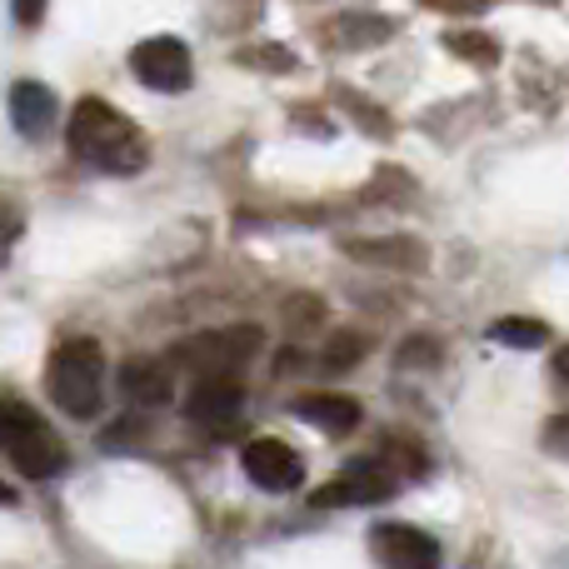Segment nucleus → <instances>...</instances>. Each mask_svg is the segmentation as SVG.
Returning <instances> with one entry per match:
<instances>
[{"mask_svg":"<svg viewBox=\"0 0 569 569\" xmlns=\"http://www.w3.org/2000/svg\"><path fill=\"white\" fill-rule=\"evenodd\" d=\"M46 390L70 420H96L106 400V350L86 335L60 340L46 360Z\"/></svg>","mask_w":569,"mask_h":569,"instance_id":"nucleus-2","label":"nucleus"},{"mask_svg":"<svg viewBox=\"0 0 569 569\" xmlns=\"http://www.w3.org/2000/svg\"><path fill=\"white\" fill-rule=\"evenodd\" d=\"M445 50H455L460 60H470V66H480V70H495L500 66V40L490 36V30H475V26H455V30H445Z\"/></svg>","mask_w":569,"mask_h":569,"instance_id":"nucleus-15","label":"nucleus"},{"mask_svg":"<svg viewBox=\"0 0 569 569\" xmlns=\"http://www.w3.org/2000/svg\"><path fill=\"white\" fill-rule=\"evenodd\" d=\"M370 550L385 569H445V550L435 535L415 530V525L385 520L370 530Z\"/></svg>","mask_w":569,"mask_h":569,"instance_id":"nucleus-7","label":"nucleus"},{"mask_svg":"<svg viewBox=\"0 0 569 569\" xmlns=\"http://www.w3.org/2000/svg\"><path fill=\"white\" fill-rule=\"evenodd\" d=\"M390 495H395L390 470L360 460V465H350L340 480L320 485V490H315V505H320V510H330V505H380V500H390Z\"/></svg>","mask_w":569,"mask_h":569,"instance_id":"nucleus-9","label":"nucleus"},{"mask_svg":"<svg viewBox=\"0 0 569 569\" xmlns=\"http://www.w3.org/2000/svg\"><path fill=\"white\" fill-rule=\"evenodd\" d=\"M320 315L325 310H320V300H315V295H310V300H295L290 305V325H300V320L305 325H320Z\"/></svg>","mask_w":569,"mask_h":569,"instance_id":"nucleus-24","label":"nucleus"},{"mask_svg":"<svg viewBox=\"0 0 569 569\" xmlns=\"http://www.w3.org/2000/svg\"><path fill=\"white\" fill-rule=\"evenodd\" d=\"M240 470H246V480L256 485V490H266V495H290V490H300L305 485L300 450H290V445L276 440V435L246 440V450H240Z\"/></svg>","mask_w":569,"mask_h":569,"instance_id":"nucleus-6","label":"nucleus"},{"mask_svg":"<svg viewBox=\"0 0 569 569\" xmlns=\"http://www.w3.org/2000/svg\"><path fill=\"white\" fill-rule=\"evenodd\" d=\"M555 375H560V380L569 385V345H560V350H555Z\"/></svg>","mask_w":569,"mask_h":569,"instance_id":"nucleus-25","label":"nucleus"},{"mask_svg":"<svg viewBox=\"0 0 569 569\" xmlns=\"http://www.w3.org/2000/svg\"><path fill=\"white\" fill-rule=\"evenodd\" d=\"M56 120H60V100L46 80H16V86H10V126L26 140L50 136Z\"/></svg>","mask_w":569,"mask_h":569,"instance_id":"nucleus-10","label":"nucleus"},{"mask_svg":"<svg viewBox=\"0 0 569 569\" xmlns=\"http://www.w3.org/2000/svg\"><path fill=\"white\" fill-rule=\"evenodd\" d=\"M355 360H360V340H355V335H340V340L330 345V355H325V365H335V370L355 365Z\"/></svg>","mask_w":569,"mask_h":569,"instance_id":"nucleus-23","label":"nucleus"},{"mask_svg":"<svg viewBox=\"0 0 569 569\" xmlns=\"http://www.w3.org/2000/svg\"><path fill=\"white\" fill-rule=\"evenodd\" d=\"M490 335L495 345H505V350H540V345H550V325L545 320H530V315H505V320H490Z\"/></svg>","mask_w":569,"mask_h":569,"instance_id":"nucleus-16","label":"nucleus"},{"mask_svg":"<svg viewBox=\"0 0 569 569\" xmlns=\"http://www.w3.org/2000/svg\"><path fill=\"white\" fill-rule=\"evenodd\" d=\"M240 405H246V385L240 375H200L186 390V415L206 430H220L226 420H236Z\"/></svg>","mask_w":569,"mask_h":569,"instance_id":"nucleus-8","label":"nucleus"},{"mask_svg":"<svg viewBox=\"0 0 569 569\" xmlns=\"http://www.w3.org/2000/svg\"><path fill=\"white\" fill-rule=\"evenodd\" d=\"M120 390H126L130 405H166L176 395V365L170 360H150V355H136V360L120 365Z\"/></svg>","mask_w":569,"mask_h":569,"instance_id":"nucleus-12","label":"nucleus"},{"mask_svg":"<svg viewBox=\"0 0 569 569\" xmlns=\"http://www.w3.org/2000/svg\"><path fill=\"white\" fill-rule=\"evenodd\" d=\"M545 6H555V0H545Z\"/></svg>","mask_w":569,"mask_h":569,"instance_id":"nucleus-26","label":"nucleus"},{"mask_svg":"<svg viewBox=\"0 0 569 569\" xmlns=\"http://www.w3.org/2000/svg\"><path fill=\"white\" fill-rule=\"evenodd\" d=\"M395 36V20L385 16H370V10H345L325 26V40L330 46H345V50H365V46H385Z\"/></svg>","mask_w":569,"mask_h":569,"instance_id":"nucleus-14","label":"nucleus"},{"mask_svg":"<svg viewBox=\"0 0 569 569\" xmlns=\"http://www.w3.org/2000/svg\"><path fill=\"white\" fill-rule=\"evenodd\" d=\"M130 76L146 90H160V96H180L196 80V60H190V46L176 36H150L130 50Z\"/></svg>","mask_w":569,"mask_h":569,"instance_id":"nucleus-5","label":"nucleus"},{"mask_svg":"<svg viewBox=\"0 0 569 569\" xmlns=\"http://www.w3.org/2000/svg\"><path fill=\"white\" fill-rule=\"evenodd\" d=\"M240 66L250 70H276V76H290L295 70V56L284 46H246L240 50Z\"/></svg>","mask_w":569,"mask_h":569,"instance_id":"nucleus-18","label":"nucleus"},{"mask_svg":"<svg viewBox=\"0 0 569 569\" xmlns=\"http://www.w3.org/2000/svg\"><path fill=\"white\" fill-rule=\"evenodd\" d=\"M0 450L26 480H56L66 470V445L56 440V430L46 425V415L30 410L16 395H0Z\"/></svg>","mask_w":569,"mask_h":569,"instance_id":"nucleus-3","label":"nucleus"},{"mask_svg":"<svg viewBox=\"0 0 569 569\" xmlns=\"http://www.w3.org/2000/svg\"><path fill=\"white\" fill-rule=\"evenodd\" d=\"M66 140L70 156L80 166L100 170V176H140L150 160V146L140 136V126L126 116V110L106 106L100 96H80L76 110L66 120Z\"/></svg>","mask_w":569,"mask_h":569,"instance_id":"nucleus-1","label":"nucleus"},{"mask_svg":"<svg viewBox=\"0 0 569 569\" xmlns=\"http://www.w3.org/2000/svg\"><path fill=\"white\" fill-rule=\"evenodd\" d=\"M540 440H545V450H550V455H560V460H569V410H565V415H555V420L545 425Z\"/></svg>","mask_w":569,"mask_h":569,"instance_id":"nucleus-19","label":"nucleus"},{"mask_svg":"<svg viewBox=\"0 0 569 569\" xmlns=\"http://www.w3.org/2000/svg\"><path fill=\"white\" fill-rule=\"evenodd\" d=\"M415 360L435 365V360H440V345H435V340H420V335H415V340H405V350H400V365H415Z\"/></svg>","mask_w":569,"mask_h":569,"instance_id":"nucleus-22","label":"nucleus"},{"mask_svg":"<svg viewBox=\"0 0 569 569\" xmlns=\"http://www.w3.org/2000/svg\"><path fill=\"white\" fill-rule=\"evenodd\" d=\"M46 10H50V0H10V16H16L20 30H36L46 20Z\"/></svg>","mask_w":569,"mask_h":569,"instance_id":"nucleus-20","label":"nucleus"},{"mask_svg":"<svg viewBox=\"0 0 569 569\" xmlns=\"http://www.w3.org/2000/svg\"><path fill=\"white\" fill-rule=\"evenodd\" d=\"M290 415L305 425H315V430H325V435H350L365 410H360V400H350V395L315 390V395H295Z\"/></svg>","mask_w":569,"mask_h":569,"instance_id":"nucleus-11","label":"nucleus"},{"mask_svg":"<svg viewBox=\"0 0 569 569\" xmlns=\"http://www.w3.org/2000/svg\"><path fill=\"white\" fill-rule=\"evenodd\" d=\"M260 350H266L260 325H226V330H200L190 340H180L170 350V365L190 370L196 380L200 375H240Z\"/></svg>","mask_w":569,"mask_h":569,"instance_id":"nucleus-4","label":"nucleus"},{"mask_svg":"<svg viewBox=\"0 0 569 569\" xmlns=\"http://www.w3.org/2000/svg\"><path fill=\"white\" fill-rule=\"evenodd\" d=\"M425 6L440 10V16H485L490 0H425Z\"/></svg>","mask_w":569,"mask_h":569,"instance_id":"nucleus-21","label":"nucleus"},{"mask_svg":"<svg viewBox=\"0 0 569 569\" xmlns=\"http://www.w3.org/2000/svg\"><path fill=\"white\" fill-rule=\"evenodd\" d=\"M345 256L365 260V266H385V270H425L430 250L410 236H375V240H345Z\"/></svg>","mask_w":569,"mask_h":569,"instance_id":"nucleus-13","label":"nucleus"},{"mask_svg":"<svg viewBox=\"0 0 569 569\" xmlns=\"http://www.w3.org/2000/svg\"><path fill=\"white\" fill-rule=\"evenodd\" d=\"M335 96H340V110H350V120L365 130V136H375V140H390V136H395V120L385 116L380 106H370L360 90L345 86V90H335Z\"/></svg>","mask_w":569,"mask_h":569,"instance_id":"nucleus-17","label":"nucleus"}]
</instances>
